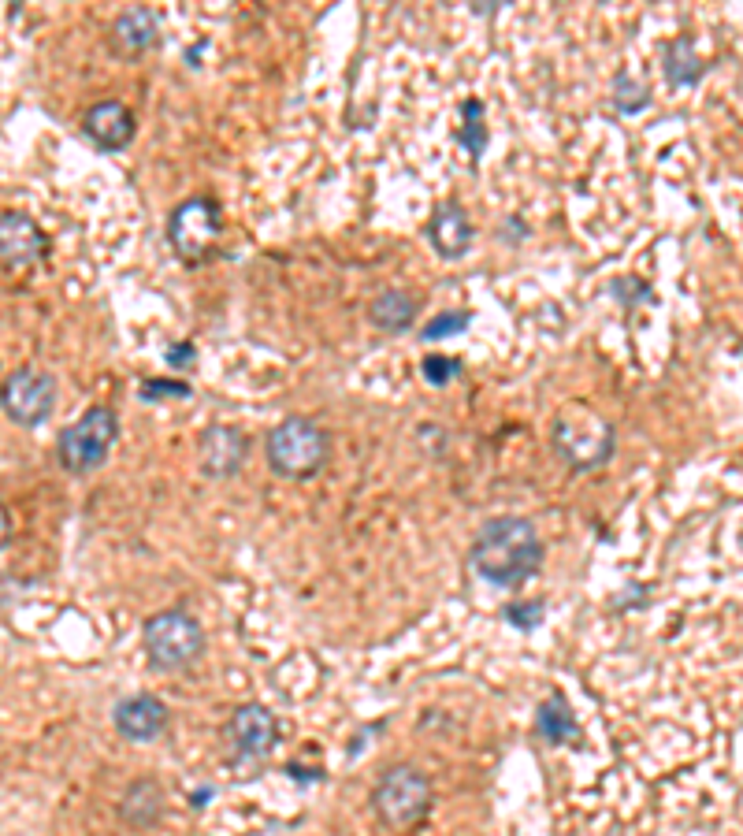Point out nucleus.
I'll use <instances>...</instances> for the list:
<instances>
[{"instance_id":"obj_25","label":"nucleus","mask_w":743,"mask_h":836,"mask_svg":"<svg viewBox=\"0 0 743 836\" xmlns=\"http://www.w3.org/2000/svg\"><path fill=\"white\" fill-rule=\"evenodd\" d=\"M190 383L183 379H145L142 383V398L145 402H160V398H190Z\"/></svg>"},{"instance_id":"obj_3","label":"nucleus","mask_w":743,"mask_h":836,"mask_svg":"<svg viewBox=\"0 0 743 836\" xmlns=\"http://www.w3.org/2000/svg\"><path fill=\"white\" fill-rule=\"evenodd\" d=\"M264 458L283 480H313L331 458V435L313 417H287L264 435Z\"/></svg>"},{"instance_id":"obj_27","label":"nucleus","mask_w":743,"mask_h":836,"mask_svg":"<svg viewBox=\"0 0 743 836\" xmlns=\"http://www.w3.org/2000/svg\"><path fill=\"white\" fill-rule=\"evenodd\" d=\"M8 543V510H4V502H0V547Z\"/></svg>"},{"instance_id":"obj_5","label":"nucleus","mask_w":743,"mask_h":836,"mask_svg":"<svg viewBox=\"0 0 743 836\" xmlns=\"http://www.w3.org/2000/svg\"><path fill=\"white\" fill-rule=\"evenodd\" d=\"M223 235V212L220 201L209 194H197L179 201L168 216V246L171 253L186 264V268H197L216 257V246H220Z\"/></svg>"},{"instance_id":"obj_22","label":"nucleus","mask_w":743,"mask_h":836,"mask_svg":"<svg viewBox=\"0 0 743 836\" xmlns=\"http://www.w3.org/2000/svg\"><path fill=\"white\" fill-rule=\"evenodd\" d=\"M469 324H472V313H457V309H450V313L431 316L428 324H424V331H420V339H424V342L450 339V335H457V331H465Z\"/></svg>"},{"instance_id":"obj_19","label":"nucleus","mask_w":743,"mask_h":836,"mask_svg":"<svg viewBox=\"0 0 743 836\" xmlns=\"http://www.w3.org/2000/svg\"><path fill=\"white\" fill-rule=\"evenodd\" d=\"M535 725H539V736L550 740V744H565V740H576V736H580V725H576L573 710L565 703V695H550L547 703H539V710H535Z\"/></svg>"},{"instance_id":"obj_8","label":"nucleus","mask_w":743,"mask_h":836,"mask_svg":"<svg viewBox=\"0 0 743 836\" xmlns=\"http://www.w3.org/2000/svg\"><path fill=\"white\" fill-rule=\"evenodd\" d=\"M0 409L15 424L38 428L56 409V379L38 368H15L12 376L0 383Z\"/></svg>"},{"instance_id":"obj_16","label":"nucleus","mask_w":743,"mask_h":836,"mask_svg":"<svg viewBox=\"0 0 743 836\" xmlns=\"http://www.w3.org/2000/svg\"><path fill=\"white\" fill-rule=\"evenodd\" d=\"M417 313H420V305L409 290H383V294L368 305V320H372L379 331H387V335H402V331H409V327L417 324Z\"/></svg>"},{"instance_id":"obj_13","label":"nucleus","mask_w":743,"mask_h":836,"mask_svg":"<svg viewBox=\"0 0 743 836\" xmlns=\"http://www.w3.org/2000/svg\"><path fill=\"white\" fill-rule=\"evenodd\" d=\"M424 235H428L431 249H435L443 261H457V257H465L472 249L476 227H472L465 205L450 197V201H439V205H435L428 227H424Z\"/></svg>"},{"instance_id":"obj_11","label":"nucleus","mask_w":743,"mask_h":836,"mask_svg":"<svg viewBox=\"0 0 743 836\" xmlns=\"http://www.w3.org/2000/svg\"><path fill=\"white\" fill-rule=\"evenodd\" d=\"M82 134L105 153H123L138 134V119L123 101L108 97V101H97L82 112Z\"/></svg>"},{"instance_id":"obj_14","label":"nucleus","mask_w":743,"mask_h":836,"mask_svg":"<svg viewBox=\"0 0 743 836\" xmlns=\"http://www.w3.org/2000/svg\"><path fill=\"white\" fill-rule=\"evenodd\" d=\"M160 41V23L149 8H127L112 19L108 27V53L116 60H142L153 45Z\"/></svg>"},{"instance_id":"obj_20","label":"nucleus","mask_w":743,"mask_h":836,"mask_svg":"<svg viewBox=\"0 0 743 836\" xmlns=\"http://www.w3.org/2000/svg\"><path fill=\"white\" fill-rule=\"evenodd\" d=\"M457 142L469 153L472 164H480V157L487 153V119H483V105L476 97H469L461 105V131H457Z\"/></svg>"},{"instance_id":"obj_12","label":"nucleus","mask_w":743,"mask_h":836,"mask_svg":"<svg viewBox=\"0 0 743 836\" xmlns=\"http://www.w3.org/2000/svg\"><path fill=\"white\" fill-rule=\"evenodd\" d=\"M227 736H231L238 758H268L279 740V721L268 706L242 703L227 721Z\"/></svg>"},{"instance_id":"obj_24","label":"nucleus","mask_w":743,"mask_h":836,"mask_svg":"<svg viewBox=\"0 0 743 836\" xmlns=\"http://www.w3.org/2000/svg\"><path fill=\"white\" fill-rule=\"evenodd\" d=\"M420 372H424V379L428 383H435V387H446L450 379L461 372V361H454V357H443V353H428L424 357V365H420Z\"/></svg>"},{"instance_id":"obj_23","label":"nucleus","mask_w":743,"mask_h":836,"mask_svg":"<svg viewBox=\"0 0 743 836\" xmlns=\"http://www.w3.org/2000/svg\"><path fill=\"white\" fill-rule=\"evenodd\" d=\"M543 617H547L543 599H524V602H509L506 606V621L513 628H521V632H535V628L543 625Z\"/></svg>"},{"instance_id":"obj_9","label":"nucleus","mask_w":743,"mask_h":836,"mask_svg":"<svg viewBox=\"0 0 743 836\" xmlns=\"http://www.w3.org/2000/svg\"><path fill=\"white\" fill-rule=\"evenodd\" d=\"M49 253V235L27 212H0V268H27Z\"/></svg>"},{"instance_id":"obj_21","label":"nucleus","mask_w":743,"mask_h":836,"mask_svg":"<svg viewBox=\"0 0 743 836\" xmlns=\"http://www.w3.org/2000/svg\"><path fill=\"white\" fill-rule=\"evenodd\" d=\"M610 101L621 116H639L643 108H651V90H647V82L632 79V71H628V67H617Z\"/></svg>"},{"instance_id":"obj_4","label":"nucleus","mask_w":743,"mask_h":836,"mask_svg":"<svg viewBox=\"0 0 743 836\" xmlns=\"http://www.w3.org/2000/svg\"><path fill=\"white\" fill-rule=\"evenodd\" d=\"M142 643L153 669L179 673V669H190L205 654V628H201V621L190 610L171 606V610H160V614L145 621Z\"/></svg>"},{"instance_id":"obj_10","label":"nucleus","mask_w":743,"mask_h":836,"mask_svg":"<svg viewBox=\"0 0 743 836\" xmlns=\"http://www.w3.org/2000/svg\"><path fill=\"white\" fill-rule=\"evenodd\" d=\"M249 454V439L238 432L235 424H212L201 432L197 443V465L209 480H231Z\"/></svg>"},{"instance_id":"obj_17","label":"nucleus","mask_w":743,"mask_h":836,"mask_svg":"<svg viewBox=\"0 0 743 836\" xmlns=\"http://www.w3.org/2000/svg\"><path fill=\"white\" fill-rule=\"evenodd\" d=\"M706 75V60L695 49L691 34H677L665 45V79L669 86H695Z\"/></svg>"},{"instance_id":"obj_18","label":"nucleus","mask_w":743,"mask_h":836,"mask_svg":"<svg viewBox=\"0 0 743 836\" xmlns=\"http://www.w3.org/2000/svg\"><path fill=\"white\" fill-rule=\"evenodd\" d=\"M119 814L127 825H153L164 814V788L153 777H142L127 788V796L119 803Z\"/></svg>"},{"instance_id":"obj_6","label":"nucleus","mask_w":743,"mask_h":836,"mask_svg":"<svg viewBox=\"0 0 743 836\" xmlns=\"http://www.w3.org/2000/svg\"><path fill=\"white\" fill-rule=\"evenodd\" d=\"M119 439V417L108 405L86 409L75 424H67L56 439V458L71 476H90L108 461Z\"/></svg>"},{"instance_id":"obj_26","label":"nucleus","mask_w":743,"mask_h":836,"mask_svg":"<svg viewBox=\"0 0 743 836\" xmlns=\"http://www.w3.org/2000/svg\"><path fill=\"white\" fill-rule=\"evenodd\" d=\"M194 361H197L194 342H175V346H168V365L171 368H194Z\"/></svg>"},{"instance_id":"obj_7","label":"nucleus","mask_w":743,"mask_h":836,"mask_svg":"<svg viewBox=\"0 0 743 836\" xmlns=\"http://www.w3.org/2000/svg\"><path fill=\"white\" fill-rule=\"evenodd\" d=\"M431 781L428 773L417 766H391L379 773L376 788H372V810L379 814V822L405 833L428 818L431 810Z\"/></svg>"},{"instance_id":"obj_2","label":"nucleus","mask_w":743,"mask_h":836,"mask_svg":"<svg viewBox=\"0 0 743 836\" xmlns=\"http://www.w3.org/2000/svg\"><path fill=\"white\" fill-rule=\"evenodd\" d=\"M550 443H554V454H558L569 469L587 472V469H599V465H606V461L613 458L617 428H613V420L602 417L599 409L573 402L554 417Z\"/></svg>"},{"instance_id":"obj_1","label":"nucleus","mask_w":743,"mask_h":836,"mask_svg":"<svg viewBox=\"0 0 743 836\" xmlns=\"http://www.w3.org/2000/svg\"><path fill=\"white\" fill-rule=\"evenodd\" d=\"M469 562L487 584L521 588L543 565V539L528 517H495L476 532Z\"/></svg>"},{"instance_id":"obj_15","label":"nucleus","mask_w":743,"mask_h":836,"mask_svg":"<svg viewBox=\"0 0 743 836\" xmlns=\"http://www.w3.org/2000/svg\"><path fill=\"white\" fill-rule=\"evenodd\" d=\"M112 725H116V732L123 740H134V744L157 740L160 732L168 729V706L149 692L127 695V699H119L116 710H112Z\"/></svg>"}]
</instances>
